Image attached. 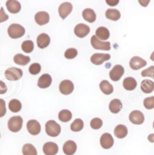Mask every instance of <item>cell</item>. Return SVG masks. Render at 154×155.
<instances>
[{
  "label": "cell",
  "instance_id": "6da1fadb",
  "mask_svg": "<svg viewBox=\"0 0 154 155\" xmlns=\"http://www.w3.org/2000/svg\"><path fill=\"white\" fill-rule=\"evenodd\" d=\"M8 34L12 38H21L25 34V29L23 26L18 24H11L8 28Z\"/></svg>",
  "mask_w": 154,
  "mask_h": 155
},
{
  "label": "cell",
  "instance_id": "ab89813d",
  "mask_svg": "<svg viewBox=\"0 0 154 155\" xmlns=\"http://www.w3.org/2000/svg\"><path fill=\"white\" fill-rule=\"evenodd\" d=\"M6 114L5 102L2 99H0V117H2Z\"/></svg>",
  "mask_w": 154,
  "mask_h": 155
},
{
  "label": "cell",
  "instance_id": "e575fe53",
  "mask_svg": "<svg viewBox=\"0 0 154 155\" xmlns=\"http://www.w3.org/2000/svg\"><path fill=\"white\" fill-rule=\"evenodd\" d=\"M40 72H41V65L37 63H33L30 65L29 68V72L31 75H38Z\"/></svg>",
  "mask_w": 154,
  "mask_h": 155
},
{
  "label": "cell",
  "instance_id": "30bf717a",
  "mask_svg": "<svg viewBox=\"0 0 154 155\" xmlns=\"http://www.w3.org/2000/svg\"><path fill=\"white\" fill-rule=\"evenodd\" d=\"M100 143L103 148L104 149H110L113 146L114 140L110 133H105L102 135L100 139Z\"/></svg>",
  "mask_w": 154,
  "mask_h": 155
},
{
  "label": "cell",
  "instance_id": "f6af8a7d",
  "mask_svg": "<svg viewBox=\"0 0 154 155\" xmlns=\"http://www.w3.org/2000/svg\"><path fill=\"white\" fill-rule=\"evenodd\" d=\"M150 60H151L152 61L154 62V51L152 53L151 55H150Z\"/></svg>",
  "mask_w": 154,
  "mask_h": 155
},
{
  "label": "cell",
  "instance_id": "4316f807",
  "mask_svg": "<svg viewBox=\"0 0 154 155\" xmlns=\"http://www.w3.org/2000/svg\"><path fill=\"white\" fill-rule=\"evenodd\" d=\"M123 87L125 88L126 91H132L135 90L137 87V81L134 78L128 77L125 78L123 80Z\"/></svg>",
  "mask_w": 154,
  "mask_h": 155
},
{
  "label": "cell",
  "instance_id": "7c38bea8",
  "mask_svg": "<svg viewBox=\"0 0 154 155\" xmlns=\"http://www.w3.org/2000/svg\"><path fill=\"white\" fill-rule=\"evenodd\" d=\"M90 27L86 24H79L74 28V33L79 38H85L89 34Z\"/></svg>",
  "mask_w": 154,
  "mask_h": 155
},
{
  "label": "cell",
  "instance_id": "7402d4cb",
  "mask_svg": "<svg viewBox=\"0 0 154 155\" xmlns=\"http://www.w3.org/2000/svg\"><path fill=\"white\" fill-rule=\"evenodd\" d=\"M82 18L88 23H94L96 21V14L91 8H85L82 12Z\"/></svg>",
  "mask_w": 154,
  "mask_h": 155
},
{
  "label": "cell",
  "instance_id": "60d3db41",
  "mask_svg": "<svg viewBox=\"0 0 154 155\" xmlns=\"http://www.w3.org/2000/svg\"><path fill=\"white\" fill-rule=\"evenodd\" d=\"M8 20H9V16L5 14L4 8H1V9H0V23L5 22Z\"/></svg>",
  "mask_w": 154,
  "mask_h": 155
},
{
  "label": "cell",
  "instance_id": "f35d334b",
  "mask_svg": "<svg viewBox=\"0 0 154 155\" xmlns=\"http://www.w3.org/2000/svg\"><path fill=\"white\" fill-rule=\"evenodd\" d=\"M141 76L142 77H150L154 79V66H150L145 70L141 72Z\"/></svg>",
  "mask_w": 154,
  "mask_h": 155
},
{
  "label": "cell",
  "instance_id": "5bb4252c",
  "mask_svg": "<svg viewBox=\"0 0 154 155\" xmlns=\"http://www.w3.org/2000/svg\"><path fill=\"white\" fill-rule=\"evenodd\" d=\"M110 59V55L109 54H94L91 57V62L94 65H101L105 61Z\"/></svg>",
  "mask_w": 154,
  "mask_h": 155
},
{
  "label": "cell",
  "instance_id": "7a4b0ae2",
  "mask_svg": "<svg viewBox=\"0 0 154 155\" xmlns=\"http://www.w3.org/2000/svg\"><path fill=\"white\" fill-rule=\"evenodd\" d=\"M61 131L60 125L54 120H50L46 124V132L48 136L51 137H56L59 136Z\"/></svg>",
  "mask_w": 154,
  "mask_h": 155
},
{
  "label": "cell",
  "instance_id": "e0dca14e",
  "mask_svg": "<svg viewBox=\"0 0 154 155\" xmlns=\"http://www.w3.org/2000/svg\"><path fill=\"white\" fill-rule=\"evenodd\" d=\"M49 20H50V17H49V13L46 12H39L35 15V21L38 25H46L49 22Z\"/></svg>",
  "mask_w": 154,
  "mask_h": 155
},
{
  "label": "cell",
  "instance_id": "f546056e",
  "mask_svg": "<svg viewBox=\"0 0 154 155\" xmlns=\"http://www.w3.org/2000/svg\"><path fill=\"white\" fill-rule=\"evenodd\" d=\"M9 108L10 109V111L12 112L16 113L19 112L21 110V108H22V105H21V102L18 100H12L9 103Z\"/></svg>",
  "mask_w": 154,
  "mask_h": 155
},
{
  "label": "cell",
  "instance_id": "bcb514c9",
  "mask_svg": "<svg viewBox=\"0 0 154 155\" xmlns=\"http://www.w3.org/2000/svg\"><path fill=\"white\" fill-rule=\"evenodd\" d=\"M153 129H154V122H153Z\"/></svg>",
  "mask_w": 154,
  "mask_h": 155
},
{
  "label": "cell",
  "instance_id": "603a6c76",
  "mask_svg": "<svg viewBox=\"0 0 154 155\" xmlns=\"http://www.w3.org/2000/svg\"><path fill=\"white\" fill-rule=\"evenodd\" d=\"M141 89L144 94H150L154 91V82L149 79H145L141 82Z\"/></svg>",
  "mask_w": 154,
  "mask_h": 155
},
{
  "label": "cell",
  "instance_id": "9a60e30c",
  "mask_svg": "<svg viewBox=\"0 0 154 155\" xmlns=\"http://www.w3.org/2000/svg\"><path fill=\"white\" fill-rule=\"evenodd\" d=\"M77 150V145L73 140H68L63 144V151L66 155H74Z\"/></svg>",
  "mask_w": 154,
  "mask_h": 155
},
{
  "label": "cell",
  "instance_id": "ba28073f",
  "mask_svg": "<svg viewBox=\"0 0 154 155\" xmlns=\"http://www.w3.org/2000/svg\"><path fill=\"white\" fill-rule=\"evenodd\" d=\"M26 129L29 134L37 136L41 132V125L36 120H29L26 123Z\"/></svg>",
  "mask_w": 154,
  "mask_h": 155
},
{
  "label": "cell",
  "instance_id": "d590c367",
  "mask_svg": "<svg viewBox=\"0 0 154 155\" xmlns=\"http://www.w3.org/2000/svg\"><path fill=\"white\" fill-rule=\"evenodd\" d=\"M103 125V121L101 118L98 117H95V118H93L92 120L90 122V126L92 129L94 130H99L100 128H101Z\"/></svg>",
  "mask_w": 154,
  "mask_h": 155
},
{
  "label": "cell",
  "instance_id": "ac0fdd59",
  "mask_svg": "<svg viewBox=\"0 0 154 155\" xmlns=\"http://www.w3.org/2000/svg\"><path fill=\"white\" fill-rule=\"evenodd\" d=\"M50 37L46 33H42L40 35H39V36L37 37V45L41 49H44L46 48H47L49 45V44H50Z\"/></svg>",
  "mask_w": 154,
  "mask_h": 155
},
{
  "label": "cell",
  "instance_id": "8fae6325",
  "mask_svg": "<svg viewBox=\"0 0 154 155\" xmlns=\"http://www.w3.org/2000/svg\"><path fill=\"white\" fill-rule=\"evenodd\" d=\"M147 65V61L140 57H133L129 62V66L133 70H138Z\"/></svg>",
  "mask_w": 154,
  "mask_h": 155
},
{
  "label": "cell",
  "instance_id": "d6986e66",
  "mask_svg": "<svg viewBox=\"0 0 154 155\" xmlns=\"http://www.w3.org/2000/svg\"><path fill=\"white\" fill-rule=\"evenodd\" d=\"M51 82H52V78H51V75L49 74H43L39 78L37 85H38L39 87L45 89V88H48L51 86Z\"/></svg>",
  "mask_w": 154,
  "mask_h": 155
},
{
  "label": "cell",
  "instance_id": "ee69618b",
  "mask_svg": "<svg viewBox=\"0 0 154 155\" xmlns=\"http://www.w3.org/2000/svg\"><path fill=\"white\" fill-rule=\"evenodd\" d=\"M147 139L150 142H152V143H154V133H151L147 137Z\"/></svg>",
  "mask_w": 154,
  "mask_h": 155
},
{
  "label": "cell",
  "instance_id": "52a82bcc",
  "mask_svg": "<svg viewBox=\"0 0 154 155\" xmlns=\"http://www.w3.org/2000/svg\"><path fill=\"white\" fill-rule=\"evenodd\" d=\"M60 92L63 95H69L73 93L74 90V84L71 81L63 80L60 82L59 85Z\"/></svg>",
  "mask_w": 154,
  "mask_h": 155
},
{
  "label": "cell",
  "instance_id": "8d00e7d4",
  "mask_svg": "<svg viewBox=\"0 0 154 155\" xmlns=\"http://www.w3.org/2000/svg\"><path fill=\"white\" fill-rule=\"evenodd\" d=\"M77 54L78 51L76 48H68L64 53V57L68 60H71V59L75 58Z\"/></svg>",
  "mask_w": 154,
  "mask_h": 155
},
{
  "label": "cell",
  "instance_id": "5b68a950",
  "mask_svg": "<svg viewBox=\"0 0 154 155\" xmlns=\"http://www.w3.org/2000/svg\"><path fill=\"white\" fill-rule=\"evenodd\" d=\"M5 76L9 81H18L23 76V71L19 68H9L5 72Z\"/></svg>",
  "mask_w": 154,
  "mask_h": 155
},
{
  "label": "cell",
  "instance_id": "1f68e13d",
  "mask_svg": "<svg viewBox=\"0 0 154 155\" xmlns=\"http://www.w3.org/2000/svg\"><path fill=\"white\" fill-rule=\"evenodd\" d=\"M23 155H37L36 148L32 144H25L22 148Z\"/></svg>",
  "mask_w": 154,
  "mask_h": 155
},
{
  "label": "cell",
  "instance_id": "ffe728a7",
  "mask_svg": "<svg viewBox=\"0 0 154 155\" xmlns=\"http://www.w3.org/2000/svg\"><path fill=\"white\" fill-rule=\"evenodd\" d=\"M6 8L10 13L17 14L21 11V5L16 0H9L6 2Z\"/></svg>",
  "mask_w": 154,
  "mask_h": 155
},
{
  "label": "cell",
  "instance_id": "83f0119b",
  "mask_svg": "<svg viewBox=\"0 0 154 155\" xmlns=\"http://www.w3.org/2000/svg\"><path fill=\"white\" fill-rule=\"evenodd\" d=\"M101 91L106 95H110L113 92V87L108 81L104 80L100 83Z\"/></svg>",
  "mask_w": 154,
  "mask_h": 155
},
{
  "label": "cell",
  "instance_id": "3957f363",
  "mask_svg": "<svg viewBox=\"0 0 154 155\" xmlns=\"http://www.w3.org/2000/svg\"><path fill=\"white\" fill-rule=\"evenodd\" d=\"M23 126V118L21 116H14L9 120L8 127L10 131L17 133L20 131Z\"/></svg>",
  "mask_w": 154,
  "mask_h": 155
},
{
  "label": "cell",
  "instance_id": "44dd1931",
  "mask_svg": "<svg viewBox=\"0 0 154 155\" xmlns=\"http://www.w3.org/2000/svg\"><path fill=\"white\" fill-rule=\"evenodd\" d=\"M94 35L101 41H105L106 40L110 38V31L104 26H100L97 29Z\"/></svg>",
  "mask_w": 154,
  "mask_h": 155
},
{
  "label": "cell",
  "instance_id": "d4e9b609",
  "mask_svg": "<svg viewBox=\"0 0 154 155\" xmlns=\"http://www.w3.org/2000/svg\"><path fill=\"white\" fill-rule=\"evenodd\" d=\"M106 18L113 21H117L121 18V14L117 9L109 8L105 12Z\"/></svg>",
  "mask_w": 154,
  "mask_h": 155
},
{
  "label": "cell",
  "instance_id": "d6a6232c",
  "mask_svg": "<svg viewBox=\"0 0 154 155\" xmlns=\"http://www.w3.org/2000/svg\"><path fill=\"white\" fill-rule=\"evenodd\" d=\"M84 127V123L82 120L77 118L71 124L70 129L74 132H79L81 131Z\"/></svg>",
  "mask_w": 154,
  "mask_h": 155
},
{
  "label": "cell",
  "instance_id": "74e56055",
  "mask_svg": "<svg viewBox=\"0 0 154 155\" xmlns=\"http://www.w3.org/2000/svg\"><path fill=\"white\" fill-rule=\"evenodd\" d=\"M144 106L149 110L154 108V97H147L144 99Z\"/></svg>",
  "mask_w": 154,
  "mask_h": 155
},
{
  "label": "cell",
  "instance_id": "f1b7e54d",
  "mask_svg": "<svg viewBox=\"0 0 154 155\" xmlns=\"http://www.w3.org/2000/svg\"><path fill=\"white\" fill-rule=\"evenodd\" d=\"M14 62L21 66H26L30 62V57L24 56L21 54H18L14 57Z\"/></svg>",
  "mask_w": 154,
  "mask_h": 155
},
{
  "label": "cell",
  "instance_id": "7bdbcfd3",
  "mask_svg": "<svg viewBox=\"0 0 154 155\" xmlns=\"http://www.w3.org/2000/svg\"><path fill=\"white\" fill-rule=\"evenodd\" d=\"M106 2H107L109 5L115 6V5H116L118 3H119V1H113H113H107Z\"/></svg>",
  "mask_w": 154,
  "mask_h": 155
},
{
  "label": "cell",
  "instance_id": "277c9868",
  "mask_svg": "<svg viewBox=\"0 0 154 155\" xmlns=\"http://www.w3.org/2000/svg\"><path fill=\"white\" fill-rule=\"evenodd\" d=\"M91 45L93 48L96 50L110 51L111 48L110 41H103L99 40L95 35H93L91 38Z\"/></svg>",
  "mask_w": 154,
  "mask_h": 155
},
{
  "label": "cell",
  "instance_id": "9c48e42d",
  "mask_svg": "<svg viewBox=\"0 0 154 155\" xmlns=\"http://www.w3.org/2000/svg\"><path fill=\"white\" fill-rule=\"evenodd\" d=\"M129 120L132 122L133 124L140 125L142 124L144 122V115L141 111L135 110L132 111L129 114Z\"/></svg>",
  "mask_w": 154,
  "mask_h": 155
},
{
  "label": "cell",
  "instance_id": "8992f818",
  "mask_svg": "<svg viewBox=\"0 0 154 155\" xmlns=\"http://www.w3.org/2000/svg\"><path fill=\"white\" fill-rule=\"evenodd\" d=\"M124 72H125V69H124L123 66H121V65H116L110 70L109 75H110V78L112 81H118L120 80L121 78L124 75Z\"/></svg>",
  "mask_w": 154,
  "mask_h": 155
},
{
  "label": "cell",
  "instance_id": "b9f144b4",
  "mask_svg": "<svg viewBox=\"0 0 154 155\" xmlns=\"http://www.w3.org/2000/svg\"><path fill=\"white\" fill-rule=\"evenodd\" d=\"M8 91L7 85L5 84V82H3L2 81H0V95L1 94H5Z\"/></svg>",
  "mask_w": 154,
  "mask_h": 155
},
{
  "label": "cell",
  "instance_id": "4dcf8cb0",
  "mask_svg": "<svg viewBox=\"0 0 154 155\" xmlns=\"http://www.w3.org/2000/svg\"><path fill=\"white\" fill-rule=\"evenodd\" d=\"M72 113L67 109L61 110L58 114V119L61 122H68L72 119Z\"/></svg>",
  "mask_w": 154,
  "mask_h": 155
},
{
  "label": "cell",
  "instance_id": "4fadbf2b",
  "mask_svg": "<svg viewBox=\"0 0 154 155\" xmlns=\"http://www.w3.org/2000/svg\"><path fill=\"white\" fill-rule=\"evenodd\" d=\"M73 10V5L70 2H63L58 8V13L62 19H65Z\"/></svg>",
  "mask_w": 154,
  "mask_h": 155
},
{
  "label": "cell",
  "instance_id": "cb8c5ba5",
  "mask_svg": "<svg viewBox=\"0 0 154 155\" xmlns=\"http://www.w3.org/2000/svg\"><path fill=\"white\" fill-rule=\"evenodd\" d=\"M122 103L118 99H114L109 104V109L113 114H117L122 110Z\"/></svg>",
  "mask_w": 154,
  "mask_h": 155
},
{
  "label": "cell",
  "instance_id": "484cf974",
  "mask_svg": "<svg viewBox=\"0 0 154 155\" xmlns=\"http://www.w3.org/2000/svg\"><path fill=\"white\" fill-rule=\"evenodd\" d=\"M114 135L118 139H123L128 135V128L125 125H117L114 129Z\"/></svg>",
  "mask_w": 154,
  "mask_h": 155
},
{
  "label": "cell",
  "instance_id": "836d02e7",
  "mask_svg": "<svg viewBox=\"0 0 154 155\" xmlns=\"http://www.w3.org/2000/svg\"><path fill=\"white\" fill-rule=\"evenodd\" d=\"M21 48H22L23 51L27 53L33 52L34 49V44L31 40H26V41H24V42L21 45Z\"/></svg>",
  "mask_w": 154,
  "mask_h": 155
},
{
  "label": "cell",
  "instance_id": "2e32d148",
  "mask_svg": "<svg viewBox=\"0 0 154 155\" xmlns=\"http://www.w3.org/2000/svg\"><path fill=\"white\" fill-rule=\"evenodd\" d=\"M43 150L46 155H56L58 152V146L54 142H49L43 145Z\"/></svg>",
  "mask_w": 154,
  "mask_h": 155
}]
</instances>
